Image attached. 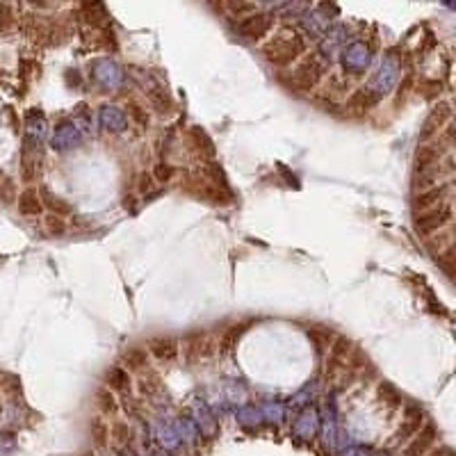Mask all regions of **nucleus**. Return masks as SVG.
Segmentation results:
<instances>
[{"label": "nucleus", "mask_w": 456, "mask_h": 456, "mask_svg": "<svg viewBox=\"0 0 456 456\" xmlns=\"http://www.w3.org/2000/svg\"><path fill=\"white\" fill-rule=\"evenodd\" d=\"M263 55L269 64L285 69L306 55V39L295 27H281L263 44Z\"/></svg>", "instance_id": "f257e3e1"}, {"label": "nucleus", "mask_w": 456, "mask_h": 456, "mask_svg": "<svg viewBox=\"0 0 456 456\" xmlns=\"http://www.w3.org/2000/svg\"><path fill=\"white\" fill-rule=\"evenodd\" d=\"M326 71H328V64H326L324 57L319 55L317 51H310L295 66L292 85L297 87L299 92H310V90H315L319 82H322V78L326 75Z\"/></svg>", "instance_id": "f03ea898"}, {"label": "nucleus", "mask_w": 456, "mask_h": 456, "mask_svg": "<svg viewBox=\"0 0 456 456\" xmlns=\"http://www.w3.org/2000/svg\"><path fill=\"white\" fill-rule=\"evenodd\" d=\"M450 219H452L450 203H440V206L420 212V215L415 217V230H418L420 235H433V233H438L440 228L448 226Z\"/></svg>", "instance_id": "7ed1b4c3"}, {"label": "nucleus", "mask_w": 456, "mask_h": 456, "mask_svg": "<svg viewBox=\"0 0 456 456\" xmlns=\"http://www.w3.org/2000/svg\"><path fill=\"white\" fill-rule=\"evenodd\" d=\"M271 27H274V16L256 12L247 18H242L238 30L242 37L249 39V42H260V39H265L271 32Z\"/></svg>", "instance_id": "20e7f679"}, {"label": "nucleus", "mask_w": 456, "mask_h": 456, "mask_svg": "<svg viewBox=\"0 0 456 456\" xmlns=\"http://www.w3.org/2000/svg\"><path fill=\"white\" fill-rule=\"evenodd\" d=\"M450 116H452V105L450 103H445V101L436 103L433 108H431V112H429V116H426L424 123H422L420 140L422 142H429L433 135H438L445 128V125H448Z\"/></svg>", "instance_id": "39448f33"}, {"label": "nucleus", "mask_w": 456, "mask_h": 456, "mask_svg": "<svg viewBox=\"0 0 456 456\" xmlns=\"http://www.w3.org/2000/svg\"><path fill=\"white\" fill-rule=\"evenodd\" d=\"M147 347H149L147 352L155 358V361H160V363H171V361H176L178 352H180L178 340H176V338H171V335L153 338V340H149Z\"/></svg>", "instance_id": "423d86ee"}, {"label": "nucleus", "mask_w": 456, "mask_h": 456, "mask_svg": "<svg viewBox=\"0 0 456 456\" xmlns=\"http://www.w3.org/2000/svg\"><path fill=\"white\" fill-rule=\"evenodd\" d=\"M436 436H438L436 426L433 424H424L422 429L409 440V445H406L404 456H426V454L431 452V448H433Z\"/></svg>", "instance_id": "0eeeda50"}, {"label": "nucleus", "mask_w": 456, "mask_h": 456, "mask_svg": "<svg viewBox=\"0 0 456 456\" xmlns=\"http://www.w3.org/2000/svg\"><path fill=\"white\" fill-rule=\"evenodd\" d=\"M215 354V343L208 333H194L187 338V363H199V361H206Z\"/></svg>", "instance_id": "6e6552de"}, {"label": "nucleus", "mask_w": 456, "mask_h": 456, "mask_svg": "<svg viewBox=\"0 0 456 456\" xmlns=\"http://www.w3.org/2000/svg\"><path fill=\"white\" fill-rule=\"evenodd\" d=\"M422 420H424V415L422 411L418 409V406H406V411H404V420L400 424V429H397L395 433V438L397 440H411L415 433H418L422 429Z\"/></svg>", "instance_id": "1a4fd4ad"}, {"label": "nucleus", "mask_w": 456, "mask_h": 456, "mask_svg": "<svg viewBox=\"0 0 456 456\" xmlns=\"http://www.w3.org/2000/svg\"><path fill=\"white\" fill-rule=\"evenodd\" d=\"M376 103H379V96H376L372 90H367V87H363V90H358L349 96L347 110L352 114H365V112H370Z\"/></svg>", "instance_id": "9d476101"}, {"label": "nucleus", "mask_w": 456, "mask_h": 456, "mask_svg": "<svg viewBox=\"0 0 456 456\" xmlns=\"http://www.w3.org/2000/svg\"><path fill=\"white\" fill-rule=\"evenodd\" d=\"M185 137L190 149L197 155H201V158H212L215 155V142L208 137V133L203 128H190Z\"/></svg>", "instance_id": "9b49d317"}, {"label": "nucleus", "mask_w": 456, "mask_h": 456, "mask_svg": "<svg viewBox=\"0 0 456 456\" xmlns=\"http://www.w3.org/2000/svg\"><path fill=\"white\" fill-rule=\"evenodd\" d=\"M105 383H108V390L119 393V395H128L130 388H133L130 374L125 372L121 365H114L105 372Z\"/></svg>", "instance_id": "f8f14e48"}, {"label": "nucleus", "mask_w": 456, "mask_h": 456, "mask_svg": "<svg viewBox=\"0 0 456 456\" xmlns=\"http://www.w3.org/2000/svg\"><path fill=\"white\" fill-rule=\"evenodd\" d=\"M121 363L125 372H144L149 365V352L144 347H130L121 354Z\"/></svg>", "instance_id": "ddd939ff"}, {"label": "nucleus", "mask_w": 456, "mask_h": 456, "mask_svg": "<svg viewBox=\"0 0 456 456\" xmlns=\"http://www.w3.org/2000/svg\"><path fill=\"white\" fill-rule=\"evenodd\" d=\"M445 194H448V190H445L443 185L440 187H431V190H426V192H420L418 197H415L413 201V210L418 212H426V210H431L436 206H440V203H445Z\"/></svg>", "instance_id": "4468645a"}, {"label": "nucleus", "mask_w": 456, "mask_h": 456, "mask_svg": "<svg viewBox=\"0 0 456 456\" xmlns=\"http://www.w3.org/2000/svg\"><path fill=\"white\" fill-rule=\"evenodd\" d=\"M16 206H18V212H21L23 217H37V215H42V210H44L42 197H39L37 190L21 192V197L16 199Z\"/></svg>", "instance_id": "2eb2a0df"}, {"label": "nucleus", "mask_w": 456, "mask_h": 456, "mask_svg": "<svg viewBox=\"0 0 456 456\" xmlns=\"http://www.w3.org/2000/svg\"><path fill=\"white\" fill-rule=\"evenodd\" d=\"M247 328H249V322H238V324L228 326L226 331L221 333V338H219V349H221V354H228L230 349L238 345L240 338L247 333Z\"/></svg>", "instance_id": "dca6fc26"}, {"label": "nucleus", "mask_w": 456, "mask_h": 456, "mask_svg": "<svg viewBox=\"0 0 456 456\" xmlns=\"http://www.w3.org/2000/svg\"><path fill=\"white\" fill-rule=\"evenodd\" d=\"M42 203H44V208L51 210V215H57V217H64V215H69V212H71L69 203L57 197V194L48 192V190L42 192Z\"/></svg>", "instance_id": "f3484780"}, {"label": "nucleus", "mask_w": 456, "mask_h": 456, "mask_svg": "<svg viewBox=\"0 0 456 456\" xmlns=\"http://www.w3.org/2000/svg\"><path fill=\"white\" fill-rule=\"evenodd\" d=\"M90 436H92L96 448H105L110 440V426L105 424L103 418H92L90 420Z\"/></svg>", "instance_id": "a211bd4d"}, {"label": "nucleus", "mask_w": 456, "mask_h": 456, "mask_svg": "<svg viewBox=\"0 0 456 456\" xmlns=\"http://www.w3.org/2000/svg\"><path fill=\"white\" fill-rule=\"evenodd\" d=\"M376 395H379V402L383 406H388V409H400L402 406V395L400 390H397L395 386H390L388 381L379 383V390H376Z\"/></svg>", "instance_id": "6ab92c4d"}, {"label": "nucleus", "mask_w": 456, "mask_h": 456, "mask_svg": "<svg viewBox=\"0 0 456 456\" xmlns=\"http://www.w3.org/2000/svg\"><path fill=\"white\" fill-rule=\"evenodd\" d=\"M96 406L103 411V415H116V411H119V404H116L112 390H108V388L96 390Z\"/></svg>", "instance_id": "aec40b11"}, {"label": "nucleus", "mask_w": 456, "mask_h": 456, "mask_svg": "<svg viewBox=\"0 0 456 456\" xmlns=\"http://www.w3.org/2000/svg\"><path fill=\"white\" fill-rule=\"evenodd\" d=\"M308 338H310V343L315 345V349H326V347H331L335 340L331 328H326V326H313L308 331Z\"/></svg>", "instance_id": "412c9836"}, {"label": "nucleus", "mask_w": 456, "mask_h": 456, "mask_svg": "<svg viewBox=\"0 0 456 456\" xmlns=\"http://www.w3.org/2000/svg\"><path fill=\"white\" fill-rule=\"evenodd\" d=\"M438 265H440V269L450 278H456V242H454L450 249L443 251V256L438 258Z\"/></svg>", "instance_id": "4be33fe9"}, {"label": "nucleus", "mask_w": 456, "mask_h": 456, "mask_svg": "<svg viewBox=\"0 0 456 456\" xmlns=\"http://www.w3.org/2000/svg\"><path fill=\"white\" fill-rule=\"evenodd\" d=\"M14 201H16L14 183H12V178H9L5 171H0V203L9 206V203H14Z\"/></svg>", "instance_id": "5701e85b"}, {"label": "nucleus", "mask_w": 456, "mask_h": 456, "mask_svg": "<svg viewBox=\"0 0 456 456\" xmlns=\"http://www.w3.org/2000/svg\"><path fill=\"white\" fill-rule=\"evenodd\" d=\"M44 228H46V233L51 238H62L66 233V221L62 217H57V215H46Z\"/></svg>", "instance_id": "b1692460"}, {"label": "nucleus", "mask_w": 456, "mask_h": 456, "mask_svg": "<svg viewBox=\"0 0 456 456\" xmlns=\"http://www.w3.org/2000/svg\"><path fill=\"white\" fill-rule=\"evenodd\" d=\"M110 438H114V443H119V445H128L130 440V426L121 422V420H116L112 424V429H110Z\"/></svg>", "instance_id": "393cba45"}, {"label": "nucleus", "mask_w": 456, "mask_h": 456, "mask_svg": "<svg viewBox=\"0 0 456 456\" xmlns=\"http://www.w3.org/2000/svg\"><path fill=\"white\" fill-rule=\"evenodd\" d=\"M418 92L422 94V99L431 101V99H438V96H440L443 85L438 80H422L420 87H418Z\"/></svg>", "instance_id": "a878e982"}, {"label": "nucleus", "mask_w": 456, "mask_h": 456, "mask_svg": "<svg viewBox=\"0 0 456 456\" xmlns=\"http://www.w3.org/2000/svg\"><path fill=\"white\" fill-rule=\"evenodd\" d=\"M173 167L171 164H167V162H160V164H155V171H153V178H155V183H169L171 178H173Z\"/></svg>", "instance_id": "bb28decb"}, {"label": "nucleus", "mask_w": 456, "mask_h": 456, "mask_svg": "<svg viewBox=\"0 0 456 456\" xmlns=\"http://www.w3.org/2000/svg\"><path fill=\"white\" fill-rule=\"evenodd\" d=\"M35 158H30L27 153H23V158H21V178L23 183H32L35 180Z\"/></svg>", "instance_id": "cd10ccee"}, {"label": "nucleus", "mask_w": 456, "mask_h": 456, "mask_svg": "<svg viewBox=\"0 0 456 456\" xmlns=\"http://www.w3.org/2000/svg\"><path fill=\"white\" fill-rule=\"evenodd\" d=\"M158 92V90H155ZM151 99H153V103H155V108H158L162 114H169L171 110H173V103H171V99L164 92H158V94H151Z\"/></svg>", "instance_id": "c85d7f7f"}, {"label": "nucleus", "mask_w": 456, "mask_h": 456, "mask_svg": "<svg viewBox=\"0 0 456 456\" xmlns=\"http://www.w3.org/2000/svg\"><path fill=\"white\" fill-rule=\"evenodd\" d=\"M226 9H228L230 14H238V16H242V18L256 14V5H251V3H228Z\"/></svg>", "instance_id": "c756f323"}, {"label": "nucleus", "mask_w": 456, "mask_h": 456, "mask_svg": "<svg viewBox=\"0 0 456 456\" xmlns=\"http://www.w3.org/2000/svg\"><path fill=\"white\" fill-rule=\"evenodd\" d=\"M158 388H160V379H158V376L147 374V376H142V379H140V390H142L144 395L158 393Z\"/></svg>", "instance_id": "7c9ffc66"}, {"label": "nucleus", "mask_w": 456, "mask_h": 456, "mask_svg": "<svg viewBox=\"0 0 456 456\" xmlns=\"http://www.w3.org/2000/svg\"><path fill=\"white\" fill-rule=\"evenodd\" d=\"M14 25V12L9 5H0V32H7Z\"/></svg>", "instance_id": "2f4dec72"}, {"label": "nucleus", "mask_w": 456, "mask_h": 456, "mask_svg": "<svg viewBox=\"0 0 456 456\" xmlns=\"http://www.w3.org/2000/svg\"><path fill=\"white\" fill-rule=\"evenodd\" d=\"M155 185V178L151 176V173H142L140 176V192L142 194H149Z\"/></svg>", "instance_id": "473e14b6"}, {"label": "nucleus", "mask_w": 456, "mask_h": 456, "mask_svg": "<svg viewBox=\"0 0 456 456\" xmlns=\"http://www.w3.org/2000/svg\"><path fill=\"white\" fill-rule=\"evenodd\" d=\"M130 112H133L135 121H137V123H140V121H142V123H147V114L142 112V108H140V105H135V103H133V105H130Z\"/></svg>", "instance_id": "72a5a7b5"}, {"label": "nucleus", "mask_w": 456, "mask_h": 456, "mask_svg": "<svg viewBox=\"0 0 456 456\" xmlns=\"http://www.w3.org/2000/svg\"><path fill=\"white\" fill-rule=\"evenodd\" d=\"M82 456H92V454H82Z\"/></svg>", "instance_id": "f704fd0d"}]
</instances>
